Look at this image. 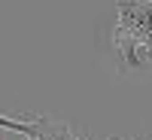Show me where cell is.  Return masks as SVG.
<instances>
[{"instance_id":"obj_1","label":"cell","mask_w":152,"mask_h":140,"mask_svg":"<svg viewBox=\"0 0 152 140\" xmlns=\"http://www.w3.org/2000/svg\"><path fill=\"white\" fill-rule=\"evenodd\" d=\"M113 40L137 43L152 52V0H116Z\"/></svg>"},{"instance_id":"obj_2","label":"cell","mask_w":152,"mask_h":140,"mask_svg":"<svg viewBox=\"0 0 152 140\" xmlns=\"http://www.w3.org/2000/svg\"><path fill=\"white\" fill-rule=\"evenodd\" d=\"M28 140H76V137L67 128V122H55V119H46L43 116V131L37 137H28Z\"/></svg>"},{"instance_id":"obj_3","label":"cell","mask_w":152,"mask_h":140,"mask_svg":"<svg viewBox=\"0 0 152 140\" xmlns=\"http://www.w3.org/2000/svg\"><path fill=\"white\" fill-rule=\"evenodd\" d=\"M0 128L3 131H15V134H28V137H37L43 131V119H9V116H0Z\"/></svg>"},{"instance_id":"obj_4","label":"cell","mask_w":152,"mask_h":140,"mask_svg":"<svg viewBox=\"0 0 152 140\" xmlns=\"http://www.w3.org/2000/svg\"><path fill=\"white\" fill-rule=\"evenodd\" d=\"M110 140H122V137H110Z\"/></svg>"},{"instance_id":"obj_5","label":"cell","mask_w":152,"mask_h":140,"mask_svg":"<svg viewBox=\"0 0 152 140\" xmlns=\"http://www.w3.org/2000/svg\"><path fill=\"white\" fill-rule=\"evenodd\" d=\"M76 140H79V137H76Z\"/></svg>"}]
</instances>
